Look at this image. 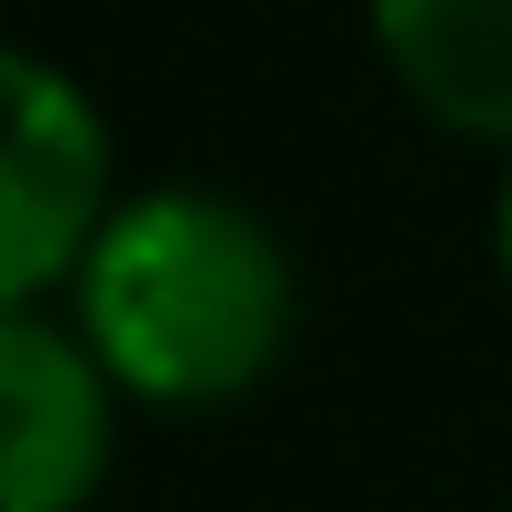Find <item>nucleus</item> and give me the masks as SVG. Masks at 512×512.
<instances>
[{
  "label": "nucleus",
  "instance_id": "f257e3e1",
  "mask_svg": "<svg viewBox=\"0 0 512 512\" xmlns=\"http://www.w3.org/2000/svg\"><path fill=\"white\" fill-rule=\"evenodd\" d=\"M292 302H302L292 251L272 241V221L201 181L121 191L111 231L91 241V262L71 282L81 342L101 352L121 402H151V412L241 402L282 362Z\"/></svg>",
  "mask_w": 512,
  "mask_h": 512
},
{
  "label": "nucleus",
  "instance_id": "f03ea898",
  "mask_svg": "<svg viewBox=\"0 0 512 512\" xmlns=\"http://www.w3.org/2000/svg\"><path fill=\"white\" fill-rule=\"evenodd\" d=\"M0 91H11V141H0V312H51V292L81 282L91 241L121 211L111 121L41 51L0 61Z\"/></svg>",
  "mask_w": 512,
  "mask_h": 512
},
{
  "label": "nucleus",
  "instance_id": "7ed1b4c3",
  "mask_svg": "<svg viewBox=\"0 0 512 512\" xmlns=\"http://www.w3.org/2000/svg\"><path fill=\"white\" fill-rule=\"evenodd\" d=\"M121 442V382L71 312H0V512H81Z\"/></svg>",
  "mask_w": 512,
  "mask_h": 512
},
{
  "label": "nucleus",
  "instance_id": "20e7f679",
  "mask_svg": "<svg viewBox=\"0 0 512 512\" xmlns=\"http://www.w3.org/2000/svg\"><path fill=\"white\" fill-rule=\"evenodd\" d=\"M392 91L482 151H512V0H372Z\"/></svg>",
  "mask_w": 512,
  "mask_h": 512
},
{
  "label": "nucleus",
  "instance_id": "39448f33",
  "mask_svg": "<svg viewBox=\"0 0 512 512\" xmlns=\"http://www.w3.org/2000/svg\"><path fill=\"white\" fill-rule=\"evenodd\" d=\"M492 262H502V282H512V171H502V201H492Z\"/></svg>",
  "mask_w": 512,
  "mask_h": 512
}]
</instances>
